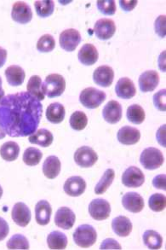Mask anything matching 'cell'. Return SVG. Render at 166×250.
<instances>
[{
	"label": "cell",
	"mask_w": 166,
	"mask_h": 250,
	"mask_svg": "<svg viewBox=\"0 0 166 250\" xmlns=\"http://www.w3.org/2000/svg\"><path fill=\"white\" fill-rule=\"evenodd\" d=\"M115 177V172L113 169H107L105 172L103 173L102 178L100 179V181L97 183V185L95 187V192L97 195H102L103 193L107 191V189H109L111 186L113 179Z\"/></svg>",
	"instance_id": "1f68e13d"
},
{
	"label": "cell",
	"mask_w": 166,
	"mask_h": 250,
	"mask_svg": "<svg viewBox=\"0 0 166 250\" xmlns=\"http://www.w3.org/2000/svg\"><path fill=\"white\" fill-rule=\"evenodd\" d=\"M107 95L104 91L94 87L85 88L80 93L79 101L85 108L90 109L98 108L105 101Z\"/></svg>",
	"instance_id": "277c9868"
},
{
	"label": "cell",
	"mask_w": 166,
	"mask_h": 250,
	"mask_svg": "<svg viewBox=\"0 0 166 250\" xmlns=\"http://www.w3.org/2000/svg\"><path fill=\"white\" fill-rule=\"evenodd\" d=\"M166 17L165 15L160 16L155 20L154 28L156 33L160 38H165L166 35Z\"/></svg>",
	"instance_id": "b9f144b4"
},
{
	"label": "cell",
	"mask_w": 166,
	"mask_h": 250,
	"mask_svg": "<svg viewBox=\"0 0 166 250\" xmlns=\"http://www.w3.org/2000/svg\"><path fill=\"white\" fill-rule=\"evenodd\" d=\"M97 239V233L95 228L90 225H82L75 230L74 233V241L78 247H92Z\"/></svg>",
	"instance_id": "7a4b0ae2"
},
{
	"label": "cell",
	"mask_w": 166,
	"mask_h": 250,
	"mask_svg": "<svg viewBox=\"0 0 166 250\" xmlns=\"http://www.w3.org/2000/svg\"><path fill=\"white\" fill-rule=\"evenodd\" d=\"M81 35L78 30L74 28H68L64 30L60 34V46L64 51H75V49L78 47V44L81 42Z\"/></svg>",
	"instance_id": "52a82bcc"
},
{
	"label": "cell",
	"mask_w": 166,
	"mask_h": 250,
	"mask_svg": "<svg viewBox=\"0 0 166 250\" xmlns=\"http://www.w3.org/2000/svg\"><path fill=\"white\" fill-rule=\"evenodd\" d=\"M153 186L154 188L159 189H166V175L164 174H160L157 175L154 179H153Z\"/></svg>",
	"instance_id": "ee69618b"
},
{
	"label": "cell",
	"mask_w": 166,
	"mask_h": 250,
	"mask_svg": "<svg viewBox=\"0 0 166 250\" xmlns=\"http://www.w3.org/2000/svg\"><path fill=\"white\" fill-rule=\"evenodd\" d=\"M143 243L149 250H160L162 247L163 238L155 230H146L143 234Z\"/></svg>",
	"instance_id": "4dcf8cb0"
},
{
	"label": "cell",
	"mask_w": 166,
	"mask_h": 250,
	"mask_svg": "<svg viewBox=\"0 0 166 250\" xmlns=\"http://www.w3.org/2000/svg\"><path fill=\"white\" fill-rule=\"evenodd\" d=\"M55 47V41L51 34H44L37 41V51L43 53L51 52L54 50Z\"/></svg>",
	"instance_id": "74e56055"
},
{
	"label": "cell",
	"mask_w": 166,
	"mask_h": 250,
	"mask_svg": "<svg viewBox=\"0 0 166 250\" xmlns=\"http://www.w3.org/2000/svg\"><path fill=\"white\" fill-rule=\"evenodd\" d=\"M47 244L51 250H65L68 246V238L64 233L55 230L48 235Z\"/></svg>",
	"instance_id": "f1b7e54d"
},
{
	"label": "cell",
	"mask_w": 166,
	"mask_h": 250,
	"mask_svg": "<svg viewBox=\"0 0 166 250\" xmlns=\"http://www.w3.org/2000/svg\"><path fill=\"white\" fill-rule=\"evenodd\" d=\"M100 250H122L121 245L112 238H107L102 242Z\"/></svg>",
	"instance_id": "7bdbcfd3"
},
{
	"label": "cell",
	"mask_w": 166,
	"mask_h": 250,
	"mask_svg": "<svg viewBox=\"0 0 166 250\" xmlns=\"http://www.w3.org/2000/svg\"><path fill=\"white\" fill-rule=\"evenodd\" d=\"M52 208L51 204L45 200H41L35 207V218L40 226H46L51 221Z\"/></svg>",
	"instance_id": "7402d4cb"
},
{
	"label": "cell",
	"mask_w": 166,
	"mask_h": 250,
	"mask_svg": "<svg viewBox=\"0 0 166 250\" xmlns=\"http://www.w3.org/2000/svg\"><path fill=\"white\" fill-rule=\"evenodd\" d=\"M12 220L17 226L21 227H27L31 221L30 208L23 203H17L14 205L11 213Z\"/></svg>",
	"instance_id": "5bb4252c"
},
{
	"label": "cell",
	"mask_w": 166,
	"mask_h": 250,
	"mask_svg": "<svg viewBox=\"0 0 166 250\" xmlns=\"http://www.w3.org/2000/svg\"><path fill=\"white\" fill-rule=\"evenodd\" d=\"M127 119L133 124L140 125L145 121V111L140 105L132 104L127 108Z\"/></svg>",
	"instance_id": "d6a6232c"
},
{
	"label": "cell",
	"mask_w": 166,
	"mask_h": 250,
	"mask_svg": "<svg viewBox=\"0 0 166 250\" xmlns=\"http://www.w3.org/2000/svg\"><path fill=\"white\" fill-rule=\"evenodd\" d=\"M72 128L76 131H81L86 127L88 124L87 115L84 112L75 111L73 113L69 121Z\"/></svg>",
	"instance_id": "d590c367"
},
{
	"label": "cell",
	"mask_w": 166,
	"mask_h": 250,
	"mask_svg": "<svg viewBox=\"0 0 166 250\" xmlns=\"http://www.w3.org/2000/svg\"><path fill=\"white\" fill-rule=\"evenodd\" d=\"M145 182V175L141 169L136 167H129L122 175V183L128 188H138Z\"/></svg>",
	"instance_id": "9c48e42d"
},
{
	"label": "cell",
	"mask_w": 166,
	"mask_h": 250,
	"mask_svg": "<svg viewBox=\"0 0 166 250\" xmlns=\"http://www.w3.org/2000/svg\"><path fill=\"white\" fill-rule=\"evenodd\" d=\"M4 75L6 77L7 82L11 86H19L23 84L26 77L23 68L17 65H11L9 68H7Z\"/></svg>",
	"instance_id": "cb8c5ba5"
},
{
	"label": "cell",
	"mask_w": 166,
	"mask_h": 250,
	"mask_svg": "<svg viewBox=\"0 0 166 250\" xmlns=\"http://www.w3.org/2000/svg\"><path fill=\"white\" fill-rule=\"evenodd\" d=\"M2 196H3V189H2V187L0 186V199H1Z\"/></svg>",
	"instance_id": "f5cc1de1"
},
{
	"label": "cell",
	"mask_w": 166,
	"mask_h": 250,
	"mask_svg": "<svg viewBox=\"0 0 166 250\" xmlns=\"http://www.w3.org/2000/svg\"><path fill=\"white\" fill-rule=\"evenodd\" d=\"M166 124L163 125H161L159 130H158V132H157L156 137L157 140H158V142L160 144V146H163L166 148Z\"/></svg>",
	"instance_id": "7dc6e473"
},
{
	"label": "cell",
	"mask_w": 166,
	"mask_h": 250,
	"mask_svg": "<svg viewBox=\"0 0 166 250\" xmlns=\"http://www.w3.org/2000/svg\"><path fill=\"white\" fill-rule=\"evenodd\" d=\"M116 94L122 99H130L136 94L135 84L130 79L124 77L119 80L115 87Z\"/></svg>",
	"instance_id": "ffe728a7"
},
{
	"label": "cell",
	"mask_w": 166,
	"mask_h": 250,
	"mask_svg": "<svg viewBox=\"0 0 166 250\" xmlns=\"http://www.w3.org/2000/svg\"><path fill=\"white\" fill-rule=\"evenodd\" d=\"M102 116L110 124L118 123L122 119V106L119 102L109 101L103 108Z\"/></svg>",
	"instance_id": "2e32d148"
},
{
	"label": "cell",
	"mask_w": 166,
	"mask_h": 250,
	"mask_svg": "<svg viewBox=\"0 0 166 250\" xmlns=\"http://www.w3.org/2000/svg\"><path fill=\"white\" fill-rule=\"evenodd\" d=\"M5 136H6V133L4 132L3 129L1 128V126H0V139H4Z\"/></svg>",
	"instance_id": "f907efd6"
},
{
	"label": "cell",
	"mask_w": 166,
	"mask_h": 250,
	"mask_svg": "<svg viewBox=\"0 0 166 250\" xmlns=\"http://www.w3.org/2000/svg\"><path fill=\"white\" fill-rule=\"evenodd\" d=\"M20 147L18 144L13 141L3 144L0 148V156L6 162H14L18 158Z\"/></svg>",
	"instance_id": "f546056e"
},
{
	"label": "cell",
	"mask_w": 166,
	"mask_h": 250,
	"mask_svg": "<svg viewBox=\"0 0 166 250\" xmlns=\"http://www.w3.org/2000/svg\"><path fill=\"white\" fill-rule=\"evenodd\" d=\"M65 108L60 103H53L48 106L46 109V118L53 124H59L64 121Z\"/></svg>",
	"instance_id": "4316f807"
},
{
	"label": "cell",
	"mask_w": 166,
	"mask_h": 250,
	"mask_svg": "<svg viewBox=\"0 0 166 250\" xmlns=\"http://www.w3.org/2000/svg\"><path fill=\"white\" fill-rule=\"evenodd\" d=\"M163 154L160 149L149 147L143 150L140 156V163L147 170H155L163 165Z\"/></svg>",
	"instance_id": "5b68a950"
},
{
	"label": "cell",
	"mask_w": 166,
	"mask_h": 250,
	"mask_svg": "<svg viewBox=\"0 0 166 250\" xmlns=\"http://www.w3.org/2000/svg\"><path fill=\"white\" fill-rule=\"evenodd\" d=\"M7 248L9 250H29V243L27 237L21 234H16L7 242Z\"/></svg>",
	"instance_id": "8d00e7d4"
},
{
	"label": "cell",
	"mask_w": 166,
	"mask_h": 250,
	"mask_svg": "<svg viewBox=\"0 0 166 250\" xmlns=\"http://www.w3.org/2000/svg\"><path fill=\"white\" fill-rule=\"evenodd\" d=\"M76 220L75 213L67 207H61L55 215V223L63 230H70L74 227Z\"/></svg>",
	"instance_id": "7c38bea8"
},
{
	"label": "cell",
	"mask_w": 166,
	"mask_h": 250,
	"mask_svg": "<svg viewBox=\"0 0 166 250\" xmlns=\"http://www.w3.org/2000/svg\"><path fill=\"white\" fill-rule=\"evenodd\" d=\"M166 51H164L161 53L159 58V64H160V68L163 72H166Z\"/></svg>",
	"instance_id": "681fc988"
},
{
	"label": "cell",
	"mask_w": 166,
	"mask_h": 250,
	"mask_svg": "<svg viewBox=\"0 0 166 250\" xmlns=\"http://www.w3.org/2000/svg\"><path fill=\"white\" fill-rule=\"evenodd\" d=\"M2 83H3V82H2V78L0 77V89H2Z\"/></svg>",
	"instance_id": "db71d44e"
},
{
	"label": "cell",
	"mask_w": 166,
	"mask_h": 250,
	"mask_svg": "<svg viewBox=\"0 0 166 250\" xmlns=\"http://www.w3.org/2000/svg\"><path fill=\"white\" fill-rule=\"evenodd\" d=\"M98 156L95 150L89 146H82L74 153V161L78 166L88 168L95 165Z\"/></svg>",
	"instance_id": "8992f818"
},
{
	"label": "cell",
	"mask_w": 166,
	"mask_h": 250,
	"mask_svg": "<svg viewBox=\"0 0 166 250\" xmlns=\"http://www.w3.org/2000/svg\"><path fill=\"white\" fill-rule=\"evenodd\" d=\"M11 17L17 23L27 24L30 22L33 18V11L27 3L18 1L12 6Z\"/></svg>",
	"instance_id": "8fae6325"
},
{
	"label": "cell",
	"mask_w": 166,
	"mask_h": 250,
	"mask_svg": "<svg viewBox=\"0 0 166 250\" xmlns=\"http://www.w3.org/2000/svg\"><path fill=\"white\" fill-rule=\"evenodd\" d=\"M61 167V162L57 156H49L43 164V172L48 179H54L60 174Z\"/></svg>",
	"instance_id": "d4e9b609"
},
{
	"label": "cell",
	"mask_w": 166,
	"mask_h": 250,
	"mask_svg": "<svg viewBox=\"0 0 166 250\" xmlns=\"http://www.w3.org/2000/svg\"><path fill=\"white\" fill-rule=\"evenodd\" d=\"M63 189L66 194L73 197L81 196L86 189L85 179L79 176H73L66 180Z\"/></svg>",
	"instance_id": "4fadbf2b"
},
{
	"label": "cell",
	"mask_w": 166,
	"mask_h": 250,
	"mask_svg": "<svg viewBox=\"0 0 166 250\" xmlns=\"http://www.w3.org/2000/svg\"><path fill=\"white\" fill-rule=\"evenodd\" d=\"M43 157V153L40 150L34 147L27 148L23 154V162L26 165L29 167H34L40 163Z\"/></svg>",
	"instance_id": "e575fe53"
},
{
	"label": "cell",
	"mask_w": 166,
	"mask_h": 250,
	"mask_svg": "<svg viewBox=\"0 0 166 250\" xmlns=\"http://www.w3.org/2000/svg\"><path fill=\"white\" fill-rule=\"evenodd\" d=\"M7 60V51L3 48L0 47V68L5 64Z\"/></svg>",
	"instance_id": "c3c4849f"
},
{
	"label": "cell",
	"mask_w": 166,
	"mask_h": 250,
	"mask_svg": "<svg viewBox=\"0 0 166 250\" xmlns=\"http://www.w3.org/2000/svg\"><path fill=\"white\" fill-rule=\"evenodd\" d=\"M117 138L120 144L125 146H132L139 142L141 139V132L138 129L126 125L120 128L117 134Z\"/></svg>",
	"instance_id": "ac0fdd59"
},
{
	"label": "cell",
	"mask_w": 166,
	"mask_h": 250,
	"mask_svg": "<svg viewBox=\"0 0 166 250\" xmlns=\"http://www.w3.org/2000/svg\"><path fill=\"white\" fill-rule=\"evenodd\" d=\"M89 213L94 220H107L111 213V206L107 200L97 198L90 203Z\"/></svg>",
	"instance_id": "ba28073f"
},
{
	"label": "cell",
	"mask_w": 166,
	"mask_h": 250,
	"mask_svg": "<svg viewBox=\"0 0 166 250\" xmlns=\"http://www.w3.org/2000/svg\"><path fill=\"white\" fill-rule=\"evenodd\" d=\"M122 204L124 208L129 212L140 213L144 208V200L138 193L128 192L123 196Z\"/></svg>",
	"instance_id": "d6986e66"
},
{
	"label": "cell",
	"mask_w": 166,
	"mask_h": 250,
	"mask_svg": "<svg viewBox=\"0 0 166 250\" xmlns=\"http://www.w3.org/2000/svg\"><path fill=\"white\" fill-rule=\"evenodd\" d=\"M3 97H4V91L3 89H0V101L3 99Z\"/></svg>",
	"instance_id": "816d5d0a"
},
{
	"label": "cell",
	"mask_w": 166,
	"mask_h": 250,
	"mask_svg": "<svg viewBox=\"0 0 166 250\" xmlns=\"http://www.w3.org/2000/svg\"><path fill=\"white\" fill-rule=\"evenodd\" d=\"M166 90H160L153 96V104L155 108H158L160 111H166Z\"/></svg>",
	"instance_id": "60d3db41"
},
{
	"label": "cell",
	"mask_w": 166,
	"mask_h": 250,
	"mask_svg": "<svg viewBox=\"0 0 166 250\" xmlns=\"http://www.w3.org/2000/svg\"><path fill=\"white\" fill-rule=\"evenodd\" d=\"M116 32V25L113 21L108 18L100 19L95 22L94 26V33L99 40L108 41L114 35Z\"/></svg>",
	"instance_id": "30bf717a"
},
{
	"label": "cell",
	"mask_w": 166,
	"mask_h": 250,
	"mask_svg": "<svg viewBox=\"0 0 166 250\" xmlns=\"http://www.w3.org/2000/svg\"><path fill=\"white\" fill-rule=\"evenodd\" d=\"M44 95L48 98L60 97L63 94L66 89V81L63 76L58 74L48 75L43 83Z\"/></svg>",
	"instance_id": "3957f363"
},
{
	"label": "cell",
	"mask_w": 166,
	"mask_h": 250,
	"mask_svg": "<svg viewBox=\"0 0 166 250\" xmlns=\"http://www.w3.org/2000/svg\"><path fill=\"white\" fill-rule=\"evenodd\" d=\"M138 83L140 90L143 92H151L154 91L159 85L160 75L154 70L144 72L140 75Z\"/></svg>",
	"instance_id": "e0dca14e"
},
{
	"label": "cell",
	"mask_w": 166,
	"mask_h": 250,
	"mask_svg": "<svg viewBox=\"0 0 166 250\" xmlns=\"http://www.w3.org/2000/svg\"><path fill=\"white\" fill-rule=\"evenodd\" d=\"M114 79V71L111 67L100 66L93 73V81L95 84L102 87H109Z\"/></svg>",
	"instance_id": "9a60e30c"
},
{
	"label": "cell",
	"mask_w": 166,
	"mask_h": 250,
	"mask_svg": "<svg viewBox=\"0 0 166 250\" xmlns=\"http://www.w3.org/2000/svg\"><path fill=\"white\" fill-rule=\"evenodd\" d=\"M78 57L82 64L92 66L98 61V51L93 44H85L78 51Z\"/></svg>",
	"instance_id": "44dd1931"
},
{
	"label": "cell",
	"mask_w": 166,
	"mask_h": 250,
	"mask_svg": "<svg viewBox=\"0 0 166 250\" xmlns=\"http://www.w3.org/2000/svg\"><path fill=\"white\" fill-rule=\"evenodd\" d=\"M29 142L33 145H37L41 147H49L53 143V134L47 129H39L36 132L31 134L29 137Z\"/></svg>",
	"instance_id": "484cf974"
},
{
	"label": "cell",
	"mask_w": 166,
	"mask_h": 250,
	"mask_svg": "<svg viewBox=\"0 0 166 250\" xmlns=\"http://www.w3.org/2000/svg\"><path fill=\"white\" fill-rule=\"evenodd\" d=\"M99 11L106 16H112L116 12V3L114 0H99L96 2Z\"/></svg>",
	"instance_id": "ab89813d"
},
{
	"label": "cell",
	"mask_w": 166,
	"mask_h": 250,
	"mask_svg": "<svg viewBox=\"0 0 166 250\" xmlns=\"http://www.w3.org/2000/svg\"><path fill=\"white\" fill-rule=\"evenodd\" d=\"M10 232V227L6 220L0 217V241H3Z\"/></svg>",
	"instance_id": "bcb514c9"
},
{
	"label": "cell",
	"mask_w": 166,
	"mask_h": 250,
	"mask_svg": "<svg viewBox=\"0 0 166 250\" xmlns=\"http://www.w3.org/2000/svg\"><path fill=\"white\" fill-rule=\"evenodd\" d=\"M27 90L34 98H37L38 101H43L44 99L43 82L38 75H33L27 83Z\"/></svg>",
	"instance_id": "83f0119b"
},
{
	"label": "cell",
	"mask_w": 166,
	"mask_h": 250,
	"mask_svg": "<svg viewBox=\"0 0 166 250\" xmlns=\"http://www.w3.org/2000/svg\"><path fill=\"white\" fill-rule=\"evenodd\" d=\"M112 228L119 237H128L132 231V223L127 217L121 215L112 220Z\"/></svg>",
	"instance_id": "603a6c76"
},
{
	"label": "cell",
	"mask_w": 166,
	"mask_h": 250,
	"mask_svg": "<svg viewBox=\"0 0 166 250\" xmlns=\"http://www.w3.org/2000/svg\"><path fill=\"white\" fill-rule=\"evenodd\" d=\"M43 105L27 91L7 95L0 101V126L12 138L27 137L37 131Z\"/></svg>",
	"instance_id": "6da1fadb"
},
{
	"label": "cell",
	"mask_w": 166,
	"mask_h": 250,
	"mask_svg": "<svg viewBox=\"0 0 166 250\" xmlns=\"http://www.w3.org/2000/svg\"><path fill=\"white\" fill-rule=\"evenodd\" d=\"M34 5H35L36 13L37 14V16L42 18L51 17L54 12L55 2L53 0L36 1Z\"/></svg>",
	"instance_id": "836d02e7"
},
{
	"label": "cell",
	"mask_w": 166,
	"mask_h": 250,
	"mask_svg": "<svg viewBox=\"0 0 166 250\" xmlns=\"http://www.w3.org/2000/svg\"><path fill=\"white\" fill-rule=\"evenodd\" d=\"M148 205H149L150 208L154 212L163 211L166 207V196L163 194H160V193L153 194L150 196Z\"/></svg>",
	"instance_id": "f35d334b"
},
{
	"label": "cell",
	"mask_w": 166,
	"mask_h": 250,
	"mask_svg": "<svg viewBox=\"0 0 166 250\" xmlns=\"http://www.w3.org/2000/svg\"><path fill=\"white\" fill-rule=\"evenodd\" d=\"M137 3H138V1H136V0H129V1L120 0L119 5H120L122 10H125L126 12H129V11H131V10L135 9V7L137 5Z\"/></svg>",
	"instance_id": "f6af8a7d"
}]
</instances>
